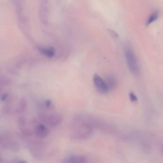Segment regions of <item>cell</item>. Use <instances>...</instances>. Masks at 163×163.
Returning a JSON list of instances; mask_svg holds the SVG:
<instances>
[{"instance_id":"cell-1","label":"cell","mask_w":163,"mask_h":163,"mask_svg":"<svg viewBox=\"0 0 163 163\" xmlns=\"http://www.w3.org/2000/svg\"><path fill=\"white\" fill-rule=\"evenodd\" d=\"M125 57L129 71L133 75H138L139 73V66L133 50L127 48L125 50Z\"/></svg>"},{"instance_id":"cell-2","label":"cell","mask_w":163,"mask_h":163,"mask_svg":"<svg viewBox=\"0 0 163 163\" xmlns=\"http://www.w3.org/2000/svg\"><path fill=\"white\" fill-rule=\"evenodd\" d=\"M93 83L94 86L97 89V90L103 94L108 93L110 90L107 86V85L101 77H100L98 75L95 74L93 76Z\"/></svg>"},{"instance_id":"cell-3","label":"cell","mask_w":163,"mask_h":163,"mask_svg":"<svg viewBox=\"0 0 163 163\" xmlns=\"http://www.w3.org/2000/svg\"><path fill=\"white\" fill-rule=\"evenodd\" d=\"M35 133L36 136L38 138H44L48 136L49 131L48 128L45 125L42 124H38L36 126Z\"/></svg>"},{"instance_id":"cell-4","label":"cell","mask_w":163,"mask_h":163,"mask_svg":"<svg viewBox=\"0 0 163 163\" xmlns=\"http://www.w3.org/2000/svg\"><path fill=\"white\" fill-rule=\"evenodd\" d=\"M62 122V117L59 114H51L48 117V124L50 127H56Z\"/></svg>"},{"instance_id":"cell-5","label":"cell","mask_w":163,"mask_h":163,"mask_svg":"<svg viewBox=\"0 0 163 163\" xmlns=\"http://www.w3.org/2000/svg\"><path fill=\"white\" fill-rule=\"evenodd\" d=\"M38 50L43 55L49 58L54 57L56 54V50L53 47H38Z\"/></svg>"},{"instance_id":"cell-6","label":"cell","mask_w":163,"mask_h":163,"mask_svg":"<svg viewBox=\"0 0 163 163\" xmlns=\"http://www.w3.org/2000/svg\"><path fill=\"white\" fill-rule=\"evenodd\" d=\"M64 163H87V161L81 156H71L66 159Z\"/></svg>"},{"instance_id":"cell-7","label":"cell","mask_w":163,"mask_h":163,"mask_svg":"<svg viewBox=\"0 0 163 163\" xmlns=\"http://www.w3.org/2000/svg\"><path fill=\"white\" fill-rule=\"evenodd\" d=\"M109 90L114 89L117 86V80L112 75H108L107 76L106 80H105Z\"/></svg>"},{"instance_id":"cell-8","label":"cell","mask_w":163,"mask_h":163,"mask_svg":"<svg viewBox=\"0 0 163 163\" xmlns=\"http://www.w3.org/2000/svg\"><path fill=\"white\" fill-rule=\"evenodd\" d=\"M159 17V15L157 12L155 13H154L153 14H152L151 16H150L148 17V19H147V25H150L152 23L154 22L157 19H158Z\"/></svg>"},{"instance_id":"cell-9","label":"cell","mask_w":163,"mask_h":163,"mask_svg":"<svg viewBox=\"0 0 163 163\" xmlns=\"http://www.w3.org/2000/svg\"><path fill=\"white\" fill-rule=\"evenodd\" d=\"M129 97H130V100H131L132 102H136L137 101H138V98H137L136 96L133 93H129Z\"/></svg>"},{"instance_id":"cell-10","label":"cell","mask_w":163,"mask_h":163,"mask_svg":"<svg viewBox=\"0 0 163 163\" xmlns=\"http://www.w3.org/2000/svg\"><path fill=\"white\" fill-rule=\"evenodd\" d=\"M108 31L110 32V35H112V36L114 38H118V34L117 33V32H115L113 30H108Z\"/></svg>"},{"instance_id":"cell-11","label":"cell","mask_w":163,"mask_h":163,"mask_svg":"<svg viewBox=\"0 0 163 163\" xmlns=\"http://www.w3.org/2000/svg\"><path fill=\"white\" fill-rule=\"evenodd\" d=\"M5 142V137L2 134H0V143H3Z\"/></svg>"},{"instance_id":"cell-12","label":"cell","mask_w":163,"mask_h":163,"mask_svg":"<svg viewBox=\"0 0 163 163\" xmlns=\"http://www.w3.org/2000/svg\"><path fill=\"white\" fill-rule=\"evenodd\" d=\"M15 163H28L26 161H19L17 162H16Z\"/></svg>"}]
</instances>
